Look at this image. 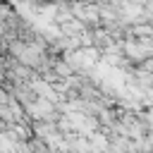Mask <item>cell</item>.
<instances>
[{"label":"cell","mask_w":153,"mask_h":153,"mask_svg":"<svg viewBox=\"0 0 153 153\" xmlns=\"http://www.w3.org/2000/svg\"><path fill=\"white\" fill-rule=\"evenodd\" d=\"M53 69H55V74H57L60 79H69V76H74V69L67 65L65 57H62V60H55V62H53Z\"/></svg>","instance_id":"cell-1"}]
</instances>
